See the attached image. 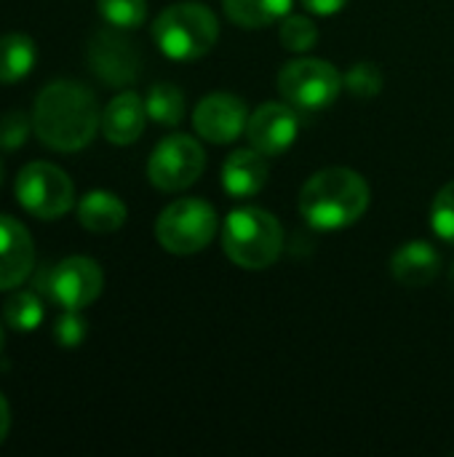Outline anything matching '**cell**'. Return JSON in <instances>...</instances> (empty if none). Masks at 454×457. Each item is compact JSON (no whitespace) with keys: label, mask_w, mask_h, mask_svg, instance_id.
Segmentation results:
<instances>
[{"label":"cell","mask_w":454,"mask_h":457,"mask_svg":"<svg viewBox=\"0 0 454 457\" xmlns=\"http://www.w3.org/2000/svg\"><path fill=\"white\" fill-rule=\"evenodd\" d=\"M147 123V110L144 102L134 91L118 94L104 110H102V134L112 145H131L142 137Z\"/></svg>","instance_id":"cell-15"},{"label":"cell","mask_w":454,"mask_h":457,"mask_svg":"<svg viewBox=\"0 0 454 457\" xmlns=\"http://www.w3.org/2000/svg\"><path fill=\"white\" fill-rule=\"evenodd\" d=\"M294 0H222L227 19L244 29H260L281 21Z\"/></svg>","instance_id":"cell-19"},{"label":"cell","mask_w":454,"mask_h":457,"mask_svg":"<svg viewBox=\"0 0 454 457\" xmlns=\"http://www.w3.org/2000/svg\"><path fill=\"white\" fill-rule=\"evenodd\" d=\"M37 62V46L24 32H8L0 37V83L24 80Z\"/></svg>","instance_id":"cell-18"},{"label":"cell","mask_w":454,"mask_h":457,"mask_svg":"<svg viewBox=\"0 0 454 457\" xmlns=\"http://www.w3.org/2000/svg\"><path fill=\"white\" fill-rule=\"evenodd\" d=\"M431 225H433V233L442 241L454 246V182L444 185L436 193L433 206H431Z\"/></svg>","instance_id":"cell-25"},{"label":"cell","mask_w":454,"mask_h":457,"mask_svg":"<svg viewBox=\"0 0 454 457\" xmlns=\"http://www.w3.org/2000/svg\"><path fill=\"white\" fill-rule=\"evenodd\" d=\"M203 169H206L203 147L187 134H174L155 145L147 161V179L163 193H179L195 185Z\"/></svg>","instance_id":"cell-8"},{"label":"cell","mask_w":454,"mask_h":457,"mask_svg":"<svg viewBox=\"0 0 454 457\" xmlns=\"http://www.w3.org/2000/svg\"><path fill=\"white\" fill-rule=\"evenodd\" d=\"M278 40L286 51L292 54H305L316 46L318 40V27L308 19V16H297V13H286L278 29Z\"/></svg>","instance_id":"cell-23"},{"label":"cell","mask_w":454,"mask_h":457,"mask_svg":"<svg viewBox=\"0 0 454 457\" xmlns=\"http://www.w3.org/2000/svg\"><path fill=\"white\" fill-rule=\"evenodd\" d=\"M102 123L96 96L78 80L48 83L32 107V129L37 139L59 153H75L91 145Z\"/></svg>","instance_id":"cell-1"},{"label":"cell","mask_w":454,"mask_h":457,"mask_svg":"<svg viewBox=\"0 0 454 457\" xmlns=\"http://www.w3.org/2000/svg\"><path fill=\"white\" fill-rule=\"evenodd\" d=\"M369 185L353 169L332 166L316 171L300 193L302 220L324 233L356 225L369 209Z\"/></svg>","instance_id":"cell-2"},{"label":"cell","mask_w":454,"mask_h":457,"mask_svg":"<svg viewBox=\"0 0 454 457\" xmlns=\"http://www.w3.org/2000/svg\"><path fill=\"white\" fill-rule=\"evenodd\" d=\"M147 118L161 126H177L185 118V94L174 83H155L144 96Z\"/></svg>","instance_id":"cell-20"},{"label":"cell","mask_w":454,"mask_h":457,"mask_svg":"<svg viewBox=\"0 0 454 457\" xmlns=\"http://www.w3.org/2000/svg\"><path fill=\"white\" fill-rule=\"evenodd\" d=\"M3 177H5V166H3V161H0V185H3Z\"/></svg>","instance_id":"cell-31"},{"label":"cell","mask_w":454,"mask_h":457,"mask_svg":"<svg viewBox=\"0 0 454 457\" xmlns=\"http://www.w3.org/2000/svg\"><path fill=\"white\" fill-rule=\"evenodd\" d=\"M123 29H102L88 43V64L96 78H102L107 86H126L136 80L142 56L136 46L120 35Z\"/></svg>","instance_id":"cell-10"},{"label":"cell","mask_w":454,"mask_h":457,"mask_svg":"<svg viewBox=\"0 0 454 457\" xmlns=\"http://www.w3.org/2000/svg\"><path fill=\"white\" fill-rule=\"evenodd\" d=\"M43 316H45V308L35 292H13L3 308V319L8 324V329L21 332V335L35 332L43 324Z\"/></svg>","instance_id":"cell-21"},{"label":"cell","mask_w":454,"mask_h":457,"mask_svg":"<svg viewBox=\"0 0 454 457\" xmlns=\"http://www.w3.org/2000/svg\"><path fill=\"white\" fill-rule=\"evenodd\" d=\"M16 201L21 209L37 220H56L64 217L75 204L72 179L48 161L27 163L13 182Z\"/></svg>","instance_id":"cell-7"},{"label":"cell","mask_w":454,"mask_h":457,"mask_svg":"<svg viewBox=\"0 0 454 457\" xmlns=\"http://www.w3.org/2000/svg\"><path fill=\"white\" fill-rule=\"evenodd\" d=\"M450 281H452V289H454V265H452V273H450Z\"/></svg>","instance_id":"cell-32"},{"label":"cell","mask_w":454,"mask_h":457,"mask_svg":"<svg viewBox=\"0 0 454 457\" xmlns=\"http://www.w3.org/2000/svg\"><path fill=\"white\" fill-rule=\"evenodd\" d=\"M345 78L332 62L300 56L281 67L278 91L297 112H318L337 102Z\"/></svg>","instance_id":"cell-6"},{"label":"cell","mask_w":454,"mask_h":457,"mask_svg":"<svg viewBox=\"0 0 454 457\" xmlns=\"http://www.w3.org/2000/svg\"><path fill=\"white\" fill-rule=\"evenodd\" d=\"M86 329L88 324L80 316V311H64L54 324V340L62 348H78L86 340Z\"/></svg>","instance_id":"cell-27"},{"label":"cell","mask_w":454,"mask_h":457,"mask_svg":"<svg viewBox=\"0 0 454 457\" xmlns=\"http://www.w3.org/2000/svg\"><path fill=\"white\" fill-rule=\"evenodd\" d=\"M268 155H262L260 150L249 147V150H235L227 155V161L222 163V187L227 195L233 198H252L257 195L265 182H268Z\"/></svg>","instance_id":"cell-16"},{"label":"cell","mask_w":454,"mask_h":457,"mask_svg":"<svg viewBox=\"0 0 454 457\" xmlns=\"http://www.w3.org/2000/svg\"><path fill=\"white\" fill-rule=\"evenodd\" d=\"M217 228H219V220L209 201L179 198L161 212L155 222V238L169 254L190 257V254L203 252L214 241Z\"/></svg>","instance_id":"cell-5"},{"label":"cell","mask_w":454,"mask_h":457,"mask_svg":"<svg viewBox=\"0 0 454 457\" xmlns=\"http://www.w3.org/2000/svg\"><path fill=\"white\" fill-rule=\"evenodd\" d=\"M348 0H302V5L316 16H334L345 8Z\"/></svg>","instance_id":"cell-28"},{"label":"cell","mask_w":454,"mask_h":457,"mask_svg":"<svg viewBox=\"0 0 454 457\" xmlns=\"http://www.w3.org/2000/svg\"><path fill=\"white\" fill-rule=\"evenodd\" d=\"M246 123H249V110L244 99L227 91H214L203 96L193 115V126L198 137L214 145H227L238 139L241 131H246Z\"/></svg>","instance_id":"cell-11"},{"label":"cell","mask_w":454,"mask_h":457,"mask_svg":"<svg viewBox=\"0 0 454 457\" xmlns=\"http://www.w3.org/2000/svg\"><path fill=\"white\" fill-rule=\"evenodd\" d=\"M383 83H385L383 70H380L375 62H359V64H353V67L348 70V75H345L348 91H351L353 96H359V99H372V96H377V94L383 91Z\"/></svg>","instance_id":"cell-24"},{"label":"cell","mask_w":454,"mask_h":457,"mask_svg":"<svg viewBox=\"0 0 454 457\" xmlns=\"http://www.w3.org/2000/svg\"><path fill=\"white\" fill-rule=\"evenodd\" d=\"M442 270V254L428 241H407L401 249H396L391 260L393 278L407 289H423L428 287Z\"/></svg>","instance_id":"cell-14"},{"label":"cell","mask_w":454,"mask_h":457,"mask_svg":"<svg viewBox=\"0 0 454 457\" xmlns=\"http://www.w3.org/2000/svg\"><path fill=\"white\" fill-rule=\"evenodd\" d=\"M104 289V273L91 257H67L48 273L45 292L62 311L88 308Z\"/></svg>","instance_id":"cell-9"},{"label":"cell","mask_w":454,"mask_h":457,"mask_svg":"<svg viewBox=\"0 0 454 457\" xmlns=\"http://www.w3.org/2000/svg\"><path fill=\"white\" fill-rule=\"evenodd\" d=\"M222 249L233 265L244 270H265L281 257V222L260 206H238L222 222Z\"/></svg>","instance_id":"cell-4"},{"label":"cell","mask_w":454,"mask_h":457,"mask_svg":"<svg viewBox=\"0 0 454 457\" xmlns=\"http://www.w3.org/2000/svg\"><path fill=\"white\" fill-rule=\"evenodd\" d=\"M35 265V246L29 230L8 217L0 214V292L16 289L27 281Z\"/></svg>","instance_id":"cell-13"},{"label":"cell","mask_w":454,"mask_h":457,"mask_svg":"<svg viewBox=\"0 0 454 457\" xmlns=\"http://www.w3.org/2000/svg\"><path fill=\"white\" fill-rule=\"evenodd\" d=\"M8 428H11V410H8L5 396L0 394V445H3L5 436H8Z\"/></svg>","instance_id":"cell-29"},{"label":"cell","mask_w":454,"mask_h":457,"mask_svg":"<svg viewBox=\"0 0 454 457\" xmlns=\"http://www.w3.org/2000/svg\"><path fill=\"white\" fill-rule=\"evenodd\" d=\"M3 345H5V332H3V327H0V351H3Z\"/></svg>","instance_id":"cell-30"},{"label":"cell","mask_w":454,"mask_h":457,"mask_svg":"<svg viewBox=\"0 0 454 457\" xmlns=\"http://www.w3.org/2000/svg\"><path fill=\"white\" fill-rule=\"evenodd\" d=\"M32 118L21 110H8L0 115V150H16L27 142Z\"/></svg>","instance_id":"cell-26"},{"label":"cell","mask_w":454,"mask_h":457,"mask_svg":"<svg viewBox=\"0 0 454 457\" xmlns=\"http://www.w3.org/2000/svg\"><path fill=\"white\" fill-rule=\"evenodd\" d=\"M96 8L115 29H136L147 19V0H99Z\"/></svg>","instance_id":"cell-22"},{"label":"cell","mask_w":454,"mask_h":457,"mask_svg":"<svg viewBox=\"0 0 454 457\" xmlns=\"http://www.w3.org/2000/svg\"><path fill=\"white\" fill-rule=\"evenodd\" d=\"M126 204L107 190H91L78 204V222L91 233H115L126 222Z\"/></svg>","instance_id":"cell-17"},{"label":"cell","mask_w":454,"mask_h":457,"mask_svg":"<svg viewBox=\"0 0 454 457\" xmlns=\"http://www.w3.org/2000/svg\"><path fill=\"white\" fill-rule=\"evenodd\" d=\"M297 131H300L297 110L286 102H268V104L257 107L246 123L249 145L268 158L286 153L294 145Z\"/></svg>","instance_id":"cell-12"},{"label":"cell","mask_w":454,"mask_h":457,"mask_svg":"<svg viewBox=\"0 0 454 457\" xmlns=\"http://www.w3.org/2000/svg\"><path fill=\"white\" fill-rule=\"evenodd\" d=\"M153 40L163 56L174 62H195L219 40L217 13L206 3H174L155 16Z\"/></svg>","instance_id":"cell-3"}]
</instances>
